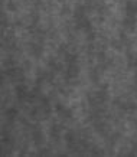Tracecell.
I'll return each instance as SVG.
<instances>
[{
    "mask_svg": "<svg viewBox=\"0 0 137 157\" xmlns=\"http://www.w3.org/2000/svg\"><path fill=\"white\" fill-rule=\"evenodd\" d=\"M123 25H124V28H127V29H134V26H136V16H128L127 14V17L124 19Z\"/></svg>",
    "mask_w": 137,
    "mask_h": 157,
    "instance_id": "cell-1",
    "label": "cell"
},
{
    "mask_svg": "<svg viewBox=\"0 0 137 157\" xmlns=\"http://www.w3.org/2000/svg\"><path fill=\"white\" fill-rule=\"evenodd\" d=\"M78 72H80L78 67H76L75 63L72 62L71 65H69V68H68V71H66V74H68V76H69V78H74V76L78 75Z\"/></svg>",
    "mask_w": 137,
    "mask_h": 157,
    "instance_id": "cell-2",
    "label": "cell"
},
{
    "mask_svg": "<svg viewBox=\"0 0 137 157\" xmlns=\"http://www.w3.org/2000/svg\"><path fill=\"white\" fill-rule=\"evenodd\" d=\"M130 67H136L137 68V55H134L133 58H130Z\"/></svg>",
    "mask_w": 137,
    "mask_h": 157,
    "instance_id": "cell-3",
    "label": "cell"
}]
</instances>
